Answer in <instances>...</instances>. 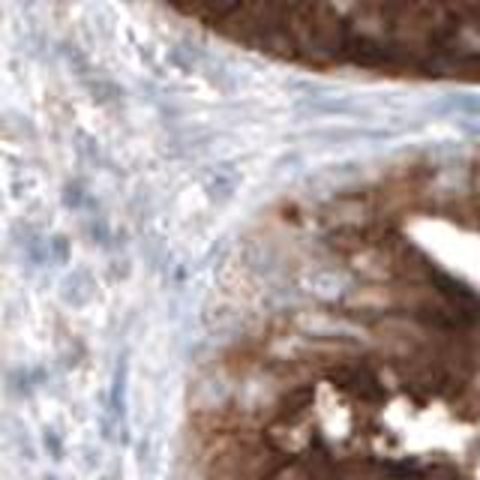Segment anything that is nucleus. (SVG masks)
<instances>
[{"label": "nucleus", "instance_id": "nucleus-1", "mask_svg": "<svg viewBox=\"0 0 480 480\" xmlns=\"http://www.w3.org/2000/svg\"><path fill=\"white\" fill-rule=\"evenodd\" d=\"M327 378H331V384L343 387L348 396L372 402V406H382V402L387 399L382 382H378L366 366H333V370L327 372Z\"/></svg>", "mask_w": 480, "mask_h": 480}, {"label": "nucleus", "instance_id": "nucleus-2", "mask_svg": "<svg viewBox=\"0 0 480 480\" xmlns=\"http://www.w3.org/2000/svg\"><path fill=\"white\" fill-rule=\"evenodd\" d=\"M309 402H312V390L309 387L292 390V394L282 399V406H280V421H295L297 414H303V408H307Z\"/></svg>", "mask_w": 480, "mask_h": 480}]
</instances>
